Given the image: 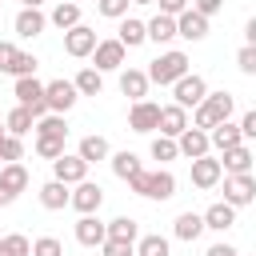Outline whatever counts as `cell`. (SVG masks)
<instances>
[{"label":"cell","instance_id":"cell-15","mask_svg":"<svg viewBox=\"0 0 256 256\" xmlns=\"http://www.w3.org/2000/svg\"><path fill=\"white\" fill-rule=\"evenodd\" d=\"M176 148H180V156H188V160H200V156H208V152H212L208 132H204V128H192V124L176 136Z\"/></svg>","mask_w":256,"mask_h":256},{"label":"cell","instance_id":"cell-31","mask_svg":"<svg viewBox=\"0 0 256 256\" xmlns=\"http://www.w3.org/2000/svg\"><path fill=\"white\" fill-rule=\"evenodd\" d=\"M108 164H112V176H120V180H132V176L144 168V164H140V156H136V152H128V148H124V152H112V156H108Z\"/></svg>","mask_w":256,"mask_h":256},{"label":"cell","instance_id":"cell-21","mask_svg":"<svg viewBox=\"0 0 256 256\" xmlns=\"http://www.w3.org/2000/svg\"><path fill=\"white\" fill-rule=\"evenodd\" d=\"M188 128V112L180 108V104H160V136H168V140H176L180 132Z\"/></svg>","mask_w":256,"mask_h":256},{"label":"cell","instance_id":"cell-30","mask_svg":"<svg viewBox=\"0 0 256 256\" xmlns=\"http://www.w3.org/2000/svg\"><path fill=\"white\" fill-rule=\"evenodd\" d=\"M72 84H76L80 96H100V92H104V72H96V68L88 64V68H80V72L72 76Z\"/></svg>","mask_w":256,"mask_h":256},{"label":"cell","instance_id":"cell-14","mask_svg":"<svg viewBox=\"0 0 256 256\" xmlns=\"http://www.w3.org/2000/svg\"><path fill=\"white\" fill-rule=\"evenodd\" d=\"M224 180V168H220V160L208 152V156H200V160H192V184L200 188V192H208V188H216Z\"/></svg>","mask_w":256,"mask_h":256},{"label":"cell","instance_id":"cell-20","mask_svg":"<svg viewBox=\"0 0 256 256\" xmlns=\"http://www.w3.org/2000/svg\"><path fill=\"white\" fill-rule=\"evenodd\" d=\"M120 92L136 104V100H148V72L144 68H120Z\"/></svg>","mask_w":256,"mask_h":256},{"label":"cell","instance_id":"cell-35","mask_svg":"<svg viewBox=\"0 0 256 256\" xmlns=\"http://www.w3.org/2000/svg\"><path fill=\"white\" fill-rule=\"evenodd\" d=\"M32 124H36V116L28 112V108H12L8 116H4V128H8V136H24V132H32Z\"/></svg>","mask_w":256,"mask_h":256},{"label":"cell","instance_id":"cell-48","mask_svg":"<svg viewBox=\"0 0 256 256\" xmlns=\"http://www.w3.org/2000/svg\"><path fill=\"white\" fill-rule=\"evenodd\" d=\"M240 136H244V140H256V108H248V112L240 116Z\"/></svg>","mask_w":256,"mask_h":256},{"label":"cell","instance_id":"cell-5","mask_svg":"<svg viewBox=\"0 0 256 256\" xmlns=\"http://www.w3.org/2000/svg\"><path fill=\"white\" fill-rule=\"evenodd\" d=\"M204 96H208V80L200 72H188V76H180L172 84V104H180L184 112L196 108V104H204Z\"/></svg>","mask_w":256,"mask_h":256},{"label":"cell","instance_id":"cell-4","mask_svg":"<svg viewBox=\"0 0 256 256\" xmlns=\"http://www.w3.org/2000/svg\"><path fill=\"white\" fill-rule=\"evenodd\" d=\"M12 96H16V104L20 108H28L36 120L40 116H48V100H44V80H36V76H20L16 84H12Z\"/></svg>","mask_w":256,"mask_h":256},{"label":"cell","instance_id":"cell-36","mask_svg":"<svg viewBox=\"0 0 256 256\" xmlns=\"http://www.w3.org/2000/svg\"><path fill=\"white\" fill-rule=\"evenodd\" d=\"M148 152H152V160H160V164H168V160H176V156H180L176 140H168V136H152Z\"/></svg>","mask_w":256,"mask_h":256},{"label":"cell","instance_id":"cell-18","mask_svg":"<svg viewBox=\"0 0 256 256\" xmlns=\"http://www.w3.org/2000/svg\"><path fill=\"white\" fill-rule=\"evenodd\" d=\"M252 148L248 144H236V148H228V152H220V168H224V176H244V172H252Z\"/></svg>","mask_w":256,"mask_h":256},{"label":"cell","instance_id":"cell-33","mask_svg":"<svg viewBox=\"0 0 256 256\" xmlns=\"http://www.w3.org/2000/svg\"><path fill=\"white\" fill-rule=\"evenodd\" d=\"M108 240L136 244V240H140V224H136L132 216H116V220H108Z\"/></svg>","mask_w":256,"mask_h":256},{"label":"cell","instance_id":"cell-7","mask_svg":"<svg viewBox=\"0 0 256 256\" xmlns=\"http://www.w3.org/2000/svg\"><path fill=\"white\" fill-rule=\"evenodd\" d=\"M96 44H100V36H96V28H88V24H76V28L64 32V52H68L72 60H88V56L96 52Z\"/></svg>","mask_w":256,"mask_h":256},{"label":"cell","instance_id":"cell-17","mask_svg":"<svg viewBox=\"0 0 256 256\" xmlns=\"http://www.w3.org/2000/svg\"><path fill=\"white\" fill-rule=\"evenodd\" d=\"M176 36L180 40H188V44H200V40H208V20L200 16V12H180L176 16Z\"/></svg>","mask_w":256,"mask_h":256},{"label":"cell","instance_id":"cell-42","mask_svg":"<svg viewBox=\"0 0 256 256\" xmlns=\"http://www.w3.org/2000/svg\"><path fill=\"white\" fill-rule=\"evenodd\" d=\"M36 156L40 160H60L64 156V140H36Z\"/></svg>","mask_w":256,"mask_h":256},{"label":"cell","instance_id":"cell-29","mask_svg":"<svg viewBox=\"0 0 256 256\" xmlns=\"http://www.w3.org/2000/svg\"><path fill=\"white\" fill-rule=\"evenodd\" d=\"M144 24H148V40H152V44H172V40H176V20H172V16H160V12H156V16L144 20Z\"/></svg>","mask_w":256,"mask_h":256},{"label":"cell","instance_id":"cell-23","mask_svg":"<svg viewBox=\"0 0 256 256\" xmlns=\"http://www.w3.org/2000/svg\"><path fill=\"white\" fill-rule=\"evenodd\" d=\"M172 236L184 240V244L200 240V236H204V216H200V212H180V216L172 220Z\"/></svg>","mask_w":256,"mask_h":256},{"label":"cell","instance_id":"cell-1","mask_svg":"<svg viewBox=\"0 0 256 256\" xmlns=\"http://www.w3.org/2000/svg\"><path fill=\"white\" fill-rule=\"evenodd\" d=\"M128 188L136 192V196H144V200H172L176 196V176L168 172V168H140L132 180H128Z\"/></svg>","mask_w":256,"mask_h":256},{"label":"cell","instance_id":"cell-53","mask_svg":"<svg viewBox=\"0 0 256 256\" xmlns=\"http://www.w3.org/2000/svg\"><path fill=\"white\" fill-rule=\"evenodd\" d=\"M128 4H140V8H144V4H156V0H128Z\"/></svg>","mask_w":256,"mask_h":256},{"label":"cell","instance_id":"cell-34","mask_svg":"<svg viewBox=\"0 0 256 256\" xmlns=\"http://www.w3.org/2000/svg\"><path fill=\"white\" fill-rule=\"evenodd\" d=\"M136 256H172V244H168V236H160V232H144V236L136 240Z\"/></svg>","mask_w":256,"mask_h":256},{"label":"cell","instance_id":"cell-11","mask_svg":"<svg viewBox=\"0 0 256 256\" xmlns=\"http://www.w3.org/2000/svg\"><path fill=\"white\" fill-rule=\"evenodd\" d=\"M256 200V176L244 172V176H224V204L232 208H248Z\"/></svg>","mask_w":256,"mask_h":256},{"label":"cell","instance_id":"cell-46","mask_svg":"<svg viewBox=\"0 0 256 256\" xmlns=\"http://www.w3.org/2000/svg\"><path fill=\"white\" fill-rule=\"evenodd\" d=\"M20 56V48L12 40H0V72H12V60Z\"/></svg>","mask_w":256,"mask_h":256},{"label":"cell","instance_id":"cell-25","mask_svg":"<svg viewBox=\"0 0 256 256\" xmlns=\"http://www.w3.org/2000/svg\"><path fill=\"white\" fill-rule=\"evenodd\" d=\"M76 156H80V160L92 168V164L108 160V156H112V148H108V140H104V136H96V132H92V136H84V140L76 144Z\"/></svg>","mask_w":256,"mask_h":256},{"label":"cell","instance_id":"cell-37","mask_svg":"<svg viewBox=\"0 0 256 256\" xmlns=\"http://www.w3.org/2000/svg\"><path fill=\"white\" fill-rule=\"evenodd\" d=\"M24 160V140L20 136H4L0 144V164H20Z\"/></svg>","mask_w":256,"mask_h":256},{"label":"cell","instance_id":"cell-49","mask_svg":"<svg viewBox=\"0 0 256 256\" xmlns=\"http://www.w3.org/2000/svg\"><path fill=\"white\" fill-rule=\"evenodd\" d=\"M204 256H240V252H236L228 240H216V244H208V252H204Z\"/></svg>","mask_w":256,"mask_h":256},{"label":"cell","instance_id":"cell-44","mask_svg":"<svg viewBox=\"0 0 256 256\" xmlns=\"http://www.w3.org/2000/svg\"><path fill=\"white\" fill-rule=\"evenodd\" d=\"M100 256H136V244H124V240H104V244H100Z\"/></svg>","mask_w":256,"mask_h":256},{"label":"cell","instance_id":"cell-38","mask_svg":"<svg viewBox=\"0 0 256 256\" xmlns=\"http://www.w3.org/2000/svg\"><path fill=\"white\" fill-rule=\"evenodd\" d=\"M0 240H4V248H8L12 256H32V240H28L24 232H4Z\"/></svg>","mask_w":256,"mask_h":256},{"label":"cell","instance_id":"cell-57","mask_svg":"<svg viewBox=\"0 0 256 256\" xmlns=\"http://www.w3.org/2000/svg\"><path fill=\"white\" fill-rule=\"evenodd\" d=\"M0 236H4V228H0Z\"/></svg>","mask_w":256,"mask_h":256},{"label":"cell","instance_id":"cell-6","mask_svg":"<svg viewBox=\"0 0 256 256\" xmlns=\"http://www.w3.org/2000/svg\"><path fill=\"white\" fill-rule=\"evenodd\" d=\"M44 100H48V112H56V116H68L72 108H76V100H80V92H76V84L72 80H48L44 84Z\"/></svg>","mask_w":256,"mask_h":256},{"label":"cell","instance_id":"cell-9","mask_svg":"<svg viewBox=\"0 0 256 256\" xmlns=\"http://www.w3.org/2000/svg\"><path fill=\"white\" fill-rule=\"evenodd\" d=\"M100 204H104V188H100L96 180H80V184H72V200H68V208H76L80 216H96Z\"/></svg>","mask_w":256,"mask_h":256},{"label":"cell","instance_id":"cell-43","mask_svg":"<svg viewBox=\"0 0 256 256\" xmlns=\"http://www.w3.org/2000/svg\"><path fill=\"white\" fill-rule=\"evenodd\" d=\"M236 68H240L244 76H256V48H252V44H244V48L236 52Z\"/></svg>","mask_w":256,"mask_h":256},{"label":"cell","instance_id":"cell-32","mask_svg":"<svg viewBox=\"0 0 256 256\" xmlns=\"http://www.w3.org/2000/svg\"><path fill=\"white\" fill-rule=\"evenodd\" d=\"M48 24H52V28H60V32H68V28L84 24V20H80V4H56V8L48 12Z\"/></svg>","mask_w":256,"mask_h":256},{"label":"cell","instance_id":"cell-19","mask_svg":"<svg viewBox=\"0 0 256 256\" xmlns=\"http://www.w3.org/2000/svg\"><path fill=\"white\" fill-rule=\"evenodd\" d=\"M200 216H204V232H228V228L236 224V208H232V204H224V200L208 204Z\"/></svg>","mask_w":256,"mask_h":256},{"label":"cell","instance_id":"cell-45","mask_svg":"<svg viewBox=\"0 0 256 256\" xmlns=\"http://www.w3.org/2000/svg\"><path fill=\"white\" fill-rule=\"evenodd\" d=\"M192 12H200L204 20H212L216 12H224V0H192Z\"/></svg>","mask_w":256,"mask_h":256},{"label":"cell","instance_id":"cell-2","mask_svg":"<svg viewBox=\"0 0 256 256\" xmlns=\"http://www.w3.org/2000/svg\"><path fill=\"white\" fill-rule=\"evenodd\" d=\"M232 92H208L204 96V104H196L192 108V128H204V132H212L216 124H224V120H232Z\"/></svg>","mask_w":256,"mask_h":256},{"label":"cell","instance_id":"cell-39","mask_svg":"<svg viewBox=\"0 0 256 256\" xmlns=\"http://www.w3.org/2000/svg\"><path fill=\"white\" fill-rule=\"evenodd\" d=\"M36 64H40V60H36L32 52H20V56L12 60V72H8V76H12V80H20V76H36Z\"/></svg>","mask_w":256,"mask_h":256},{"label":"cell","instance_id":"cell-41","mask_svg":"<svg viewBox=\"0 0 256 256\" xmlns=\"http://www.w3.org/2000/svg\"><path fill=\"white\" fill-rule=\"evenodd\" d=\"M96 12L108 20H124L128 16V0H96Z\"/></svg>","mask_w":256,"mask_h":256},{"label":"cell","instance_id":"cell-13","mask_svg":"<svg viewBox=\"0 0 256 256\" xmlns=\"http://www.w3.org/2000/svg\"><path fill=\"white\" fill-rule=\"evenodd\" d=\"M72 236H76V244H84V248H100V244L108 240V224H104L100 216H80V220L72 224Z\"/></svg>","mask_w":256,"mask_h":256},{"label":"cell","instance_id":"cell-12","mask_svg":"<svg viewBox=\"0 0 256 256\" xmlns=\"http://www.w3.org/2000/svg\"><path fill=\"white\" fill-rule=\"evenodd\" d=\"M52 180H60V184H80V180H88V164L76 156V152H64L60 160H52Z\"/></svg>","mask_w":256,"mask_h":256},{"label":"cell","instance_id":"cell-56","mask_svg":"<svg viewBox=\"0 0 256 256\" xmlns=\"http://www.w3.org/2000/svg\"><path fill=\"white\" fill-rule=\"evenodd\" d=\"M56 4H76V0H56Z\"/></svg>","mask_w":256,"mask_h":256},{"label":"cell","instance_id":"cell-22","mask_svg":"<svg viewBox=\"0 0 256 256\" xmlns=\"http://www.w3.org/2000/svg\"><path fill=\"white\" fill-rule=\"evenodd\" d=\"M68 200H72V188H68V184H60V180H44V184H40V204H44L48 212H64Z\"/></svg>","mask_w":256,"mask_h":256},{"label":"cell","instance_id":"cell-50","mask_svg":"<svg viewBox=\"0 0 256 256\" xmlns=\"http://www.w3.org/2000/svg\"><path fill=\"white\" fill-rule=\"evenodd\" d=\"M244 44L256 48V16H248V24H244Z\"/></svg>","mask_w":256,"mask_h":256},{"label":"cell","instance_id":"cell-47","mask_svg":"<svg viewBox=\"0 0 256 256\" xmlns=\"http://www.w3.org/2000/svg\"><path fill=\"white\" fill-rule=\"evenodd\" d=\"M156 4H160V16H172V20L192 8V0H156Z\"/></svg>","mask_w":256,"mask_h":256},{"label":"cell","instance_id":"cell-8","mask_svg":"<svg viewBox=\"0 0 256 256\" xmlns=\"http://www.w3.org/2000/svg\"><path fill=\"white\" fill-rule=\"evenodd\" d=\"M124 60H128V48H124L116 36L100 40V44H96V52H92V68H96V72H120V68H124Z\"/></svg>","mask_w":256,"mask_h":256},{"label":"cell","instance_id":"cell-40","mask_svg":"<svg viewBox=\"0 0 256 256\" xmlns=\"http://www.w3.org/2000/svg\"><path fill=\"white\" fill-rule=\"evenodd\" d=\"M32 256H64V244L56 236H36L32 240Z\"/></svg>","mask_w":256,"mask_h":256},{"label":"cell","instance_id":"cell-52","mask_svg":"<svg viewBox=\"0 0 256 256\" xmlns=\"http://www.w3.org/2000/svg\"><path fill=\"white\" fill-rule=\"evenodd\" d=\"M44 0H20V8H40Z\"/></svg>","mask_w":256,"mask_h":256},{"label":"cell","instance_id":"cell-58","mask_svg":"<svg viewBox=\"0 0 256 256\" xmlns=\"http://www.w3.org/2000/svg\"><path fill=\"white\" fill-rule=\"evenodd\" d=\"M252 256H256V252H252Z\"/></svg>","mask_w":256,"mask_h":256},{"label":"cell","instance_id":"cell-55","mask_svg":"<svg viewBox=\"0 0 256 256\" xmlns=\"http://www.w3.org/2000/svg\"><path fill=\"white\" fill-rule=\"evenodd\" d=\"M0 256H12V252H8V248H4V240H0Z\"/></svg>","mask_w":256,"mask_h":256},{"label":"cell","instance_id":"cell-10","mask_svg":"<svg viewBox=\"0 0 256 256\" xmlns=\"http://www.w3.org/2000/svg\"><path fill=\"white\" fill-rule=\"evenodd\" d=\"M128 128L140 132V136H152V132L160 128V104H156V100H136V104L128 108Z\"/></svg>","mask_w":256,"mask_h":256},{"label":"cell","instance_id":"cell-54","mask_svg":"<svg viewBox=\"0 0 256 256\" xmlns=\"http://www.w3.org/2000/svg\"><path fill=\"white\" fill-rule=\"evenodd\" d=\"M4 136H8V128H4V120H0V144H4Z\"/></svg>","mask_w":256,"mask_h":256},{"label":"cell","instance_id":"cell-24","mask_svg":"<svg viewBox=\"0 0 256 256\" xmlns=\"http://www.w3.org/2000/svg\"><path fill=\"white\" fill-rule=\"evenodd\" d=\"M116 40H120L124 48H140V44L148 40V24L136 20V16H124V20L116 24Z\"/></svg>","mask_w":256,"mask_h":256},{"label":"cell","instance_id":"cell-3","mask_svg":"<svg viewBox=\"0 0 256 256\" xmlns=\"http://www.w3.org/2000/svg\"><path fill=\"white\" fill-rule=\"evenodd\" d=\"M148 84H160V88H172L180 76H188V52H180V48H168V52H160L148 68Z\"/></svg>","mask_w":256,"mask_h":256},{"label":"cell","instance_id":"cell-28","mask_svg":"<svg viewBox=\"0 0 256 256\" xmlns=\"http://www.w3.org/2000/svg\"><path fill=\"white\" fill-rule=\"evenodd\" d=\"M28 184H32V176H28L24 164H0V188H8L12 196H20Z\"/></svg>","mask_w":256,"mask_h":256},{"label":"cell","instance_id":"cell-27","mask_svg":"<svg viewBox=\"0 0 256 256\" xmlns=\"http://www.w3.org/2000/svg\"><path fill=\"white\" fill-rule=\"evenodd\" d=\"M32 132H36V140H64L68 136V120L56 116V112H48V116H40L32 124Z\"/></svg>","mask_w":256,"mask_h":256},{"label":"cell","instance_id":"cell-16","mask_svg":"<svg viewBox=\"0 0 256 256\" xmlns=\"http://www.w3.org/2000/svg\"><path fill=\"white\" fill-rule=\"evenodd\" d=\"M12 28H16V36H20V40H36V36L48 28V16H44L40 8H20V12H16V20H12Z\"/></svg>","mask_w":256,"mask_h":256},{"label":"cell","instance_id":"cell-51","mask_svg":"<svg viewBox=\"0 0 256 256\" xmlns=\"http://www.w3.org/2000/svg\"><path fill=\"white\" fill-rule=\"evenodd\" d=\"M8 204H16V196H12L8 188H0V208H8Z\"/></svg>","mask_w":256,"mask_h":256},{"label":"cell","instance_id":"cell-26","mask_svg":"<svg viewBox=\"0 0 256 256\" xmlns=\"http://www.w3.org/2000/svg\"><path fill=\"white\" fill-rule=\"evenodd\" d=\"M208 144H212L216 152H228V148H236V144H244V136H240V124H232V120H224V124H216V128L208 132Z\"/></svg>","mask_w":256,"mask_h":256}]
</instances>
